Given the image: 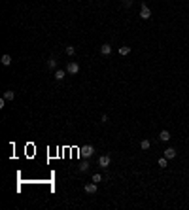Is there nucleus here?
Instances as JSON below:
<instances>
[{"mask_svg": "<svg viewBox=\"0 0 189 210\" xmlns=\"http://www.w3.org/2000/svg\"><path fill=\"white\" fill-rule=\"evenodd\" d=\"M93 153H95V148L91 146V144H87V146H83V148H80V155L81 157H93Z\"/></svg>", "mask_w": 189, "mask_h": 210, "instance_id": "f257e3e1", "label": "nucleus"}, {"mask_svg": "<svg viewBox=\"0 0 189 210\" xmlns=\"http://www.w3.org/2000/svg\"><path fill=\"white\" fill-rule=\"evenodd\" d=\"M66 72H68V74H78L80 72V64L74 63V61H70V63L66 64Z\"/></svg>", "mask_w": 189, "mask_h": 210, "instance_id": "f03ea898", "label": "nucleus"}, {"mask_svg": "<svg viewBox=\"0 0 189 210\" xmlns=\"http://www.w3.org/2000/svg\"><path fill=\"white\" fill-rule=\"evenodd\" d=\"M140 17H142V19H150V17H151V10L147 8V4H146V2H142V10H140Z\"/></svg>", "mask_w": 189, "mask_h": 210, "instance_id": "7ed1b4c3", "label": "nucleus"}, {"mask_svg": "<svg viewBox=\"0 0 189 210\" xmlns=\"http://www.w3.org/2000/svg\"><path fill=\"white\" fill-rule=\"evenodd\" d=\"M110 161H112L110 155H100V157H99V165H100L102 168H108V167H110Z\"/></svg>", "mask_w": 189, "mask_h": 210, "instance_id": "20e7f679", "label": "nucleus"}, {"mask_svg": "<svg viewBox=\"0 0 189 210\" xmlns=\"http://www.w3.org/2000/svg\"><path fill=\"white\" fill-rule=\"evenodd\" d=\"M85 193H89V195H95V193H96V189H99V187H96V184L95 182H91V184H85Z\"/></svg>", "mask_w": 189, "mask_h": 210, "instance_id": "39448f33", "label": "nucleus"}, {"mask_svg": "<svg viewBox=\"0 0 189 210\" xmlns=\"http://www.w3.org/2000/svg\"><path fill=\"white\" fill-rule=\"evenodd\" d=\"M100 53L104 55V57H108V55L112 53V45H110V44H102V48H100Z\"/></svg>", "mask_w": 189, "mask_h": 210, "instance_id": "423d86ee", "label": "nucleus"}, {"mask_svg": "<svg viewBox=\"0 0 189 210\" xmlns=\"http://www.w3.org/2000/svg\"><path fill=\"white\" fill-rule=\"evenodd\" d=\"M165 157H166V159H174V157H176V150H174V148H166V150H165Z\"/></svg>", "mask_w": 189, "mask_h": 210, "instance_id": "0eeeda50", "label": "nucleus"}, {"mask_svg": "<svg viewBox=\"0 0 189 210\" xmlns=\"http://www.w3.org/2000/svg\"><path fill=\"white\" fill-rule=\"evenodd\" d=\"M159 140L168 142V140H170V132H168V131H161V132H159Z\"/></svg>", "mask_w": 189, "mask_h": 210, "instance_id": "6e6552de", "label": "nucleus"}, {"mask_svg": "<svg viewBox=\"0 0 189 210\" xmlns=\"http://www.w3.org/2000/svg\"><path fill=\"white\" fill-rule=\"evenodd\" d=\"M0 63H2L4 66H9V64H12V57H9L8 53H6V55H2V59H0Z\"/></svg>", "mask_w": 189, "mask_h": 210, "instance_id": "1a4fd4ad", "label": "nucleus"}, {"mask_svg": "<svg viewBox=\"0 0 189 210\" xmlns=\"http://www.w3.org/2000/svg\"><path fill=\"white\" fill-rule=\"evenodd\" d=\"M66 74H68V72H66V70H57V72H55V80H64V76Z\"/></svg>", "mask_w": 189, "mask_h": 210, "instance_id": "9d476101", "label": "nucleus"}, {"mask_svg": "<svg viewBox=\"0 0 189 210\" xmlns=\"http://www.w3.org/2000/svg\"><path fill=\"white\" fill-rule=\"evenodd\" d=\"M129 53H131L129 45H121V48H119V55H129Z\"/></svg>", "mask_w": 189, "mask_h": 210, "instance_id": "9b49d317", "label": "nucleus"}, {"mask_svg": "<svg viewBox=\"0 0 189 210\" xmlns=\"http://www.w3.org/2000/svg\"><path fill=\"white\" fill-rule=\"evenodd\" d=\"M4 99H6V100H13L15 93H13V91H4Z\"/></svg>", "mask_w": 189, "mask_h": 210, "instance_id": "f8f14e48", "label": "nucleus"}, {"mask_svg": "<svg viewBox=\"0 0 189 210\" xmlns=\"http://www.w3.org/2000/svg\"><path fill=\"white\" fill-rule=\"evenodd\" d=\"M150 146H151V142L147 140V138H146V140H142V142H140V148H142V150H150Z\"/></svg>", "mask_w": 189, "mask_h": 210, "instance_id": "ddd939ff", "label": "nucleus"}, {"mask_svg": "<svg viewBox=\"0 0 189 210\" xmlns=\"http://www.w3.org/2000/svg\"><path fill=\"white\" fill-rule=\"evenodd\" d=\"M78 170H80V172H85V170H89V163H85V161H83V163H80Z\"/></svg>", "mask_w": 189, "mask_h": 210, "instance_id": "4468645a", "label": "nucleus"}, {"mask_svg": "<svg viewBox=\"0 0 189 210\" xmlns=\"http://www.w3.org/2000/svg\"><path fill=\"white\" fill-rule=\"evenodd\" d=\"M47 66H49L51 70H53L55 66H57V59H55V57H49V61H47Z\"/></svg>", "mask_w": 189, "mask_h": 210, "instance_id": "2eb2a0df", "label": "nucleus"}, {"mask_svg": "<svg viewBox=\"0 0 189 210\" xmlns=\"http://www.w3.org/2000/svg\"><path fill=\"white\" fill-rule=\"evenodd\" d=\"M64 51H66V55H70V57H72V55L76 53V48H74V45H66Z\"/></svg>", "mask_w": 189, "mask_h": 210, "instance_id": "dca6fc26", "label": "nucleus"}, {"mask_svg": "<svg viewBox=\"0 0 189 210\" xmlns=\"http://www.w3.org/2000/svg\"><path fill=\"white\" fill-rule=\"evenodd\" d=\"M166 165H168V159H166V157H161V159H159V167H161V168H165Z\"/></svg>", "mask_w": 189, "mask_h": 210, "instance_id": "f3484780", "label": "nucleus"}, {"mask_svg": "<svg viewBox=\"0 0 189 210\" xmlns=\"http://www.w3.org/2000/svg\"><path fill=\"white\" fill-rule=\"evenodd\" d=\"M93 182L95 184H100L102 182V174H93Z\"/></svg>", "mask_w": 189, "mask_h": 210, "instance_id": "a211bd4d", "label": "nucleus"}, {"mask_svg": "<svg viewBox=\"0 0 189 210\" xmlns=\"http://www.w3.org/2000/svg\"><path fill=\"white\" fill-rule=\"evenodd\" d=\"M123 4H125V8H131V6H132V0H125Z\"/></svg>", "mask_w": 189, "mask_h": 210, "instance_id": "6ab92c4d", "label": "nucleus"}, {"mask_svg": "<svg viewBox=\"0 0 189 210\" xmlns=\"http://www.w3.org/2000/svg\"><path fill=\"white\" fill-rule=\"evenodd\" d=\"M100 121H102V123H106V121H108V116H106V114H102V117H100Z\"/></svg>", "mask_w": 189, "mask_h": 210, "instance_id": "aec40b11", "label": "nucleus"}]
</instances>
